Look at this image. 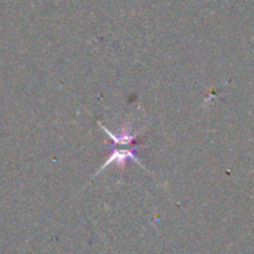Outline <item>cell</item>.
Listing matches in <instances>:
<instances>
[{
	"label": "cell",
	"instance_id": "cell-2",
	"mask_svg": "<svg viewBox=\"0 0 254 254\" xmlns=\"http://www.w3.org/2000/svg\"><path fill=\"white\" fill-rule=\"evenodd\" d=\"M98 124L102 128V130H103L106 134H108L109 138L113 140L114 145H133V146L139 145V144L136 143V135H138V134L130 133V124H127L126 127H123L121 134H118V135L112 133L111 130H108V129H107L104 126H102L101 123Z\"/></svg>",
	"mask_w": 254,
	"mask_h": 254
},
{
	"label": "cell",
	"instance_id": "cell-1",
	"mask_svg": "<svg viewBox=\"0 0 254 254\" xmlns=\"http://www.w3.org/2000/svg\"><path fill=\"white\" fill-rule=\"evenodd\" d=\"M136 148H139V145L133 146V148H130V149L113 148V153H112V155L107 159L106 163L102 165V168L97 171V175H98V174H101L102 171H103L107 166L111 165V164H117V165H118L122 170H124V168H126V164L128 160L134 161V163L138 164L139 166H141L143 169H145L143 165H141L140 161H139L138 154H136Z\"/></svg>",
	"mask_w": 254,
	"mask_h": 254
}]
</instances>
